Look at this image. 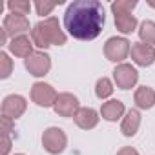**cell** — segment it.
I'll return each mask as SVG.
<instances>
[{
	"instance_id": "1",
	"label": "cell",
	"mask_w": 155,
	"mask_h": 155,
	"mask_svg": "<svg viewBox=\"0 0 155 155\" xmlns=\"http://www.w3.org/2000/svg\"><path fill=\"white\" fill-rule=\"evenodd\" d=\"M106 22L99 0H75L64 13V28L77 40H93L102 33Z\"/></svg>"
},
{
	"instance_id": "2",
	"label": "cell",
	"mask_w": 155,
	"mask_h": 155,
	"mask_svg": "<svg viewBox=\"0 0 155 155\" xmlns=\"http://www.w3.org/2000/svg\"><path fill=\"white\" fill-rule=\"evenodd\" d=\"M31 40L37 48L46 49L49 46H62L66 44V33L60 29V24L55 17H49L31 29Z\"/></svg>"
},
{
	"instance_id": "3",
	"label": "cell",
	"mask_w": 155,
	"mask_h": 155,
	"mask_svg": "<svg viewBox=\"0 0 155 155\" xmlns=\"http://www.w3.org/2000/svg\"><path fill=\"white\" fill-rule=\"evenodd\" d=\"M135 8H137V0H117L111 4V11L115 15V26L124 35L135 31L137 28V18L131 15Z\"/></svg>"
},
{
	"instance_id": "4",
	"label": "cell",
	"mask_w": 155,
	"mask_h": 155,
	"mask_svg": "<svg viewBox=\"0 0 155 155\" xmlns=\"http://www.w3.org/2000/svg\"><path fill=\"white\" fill-rule=\"evenodd\" d=\"M66 144H68V137H66V133H64L60 128L51 126V128H48V130L44 131V135H42V146H44V150H46L48 153H51V155L62 153V151L66 150Z\"/></svg>"
},
{
	"instance_id": "5",
	"label": "cell",
	"mask_w": 155,
	"mask_h": 155,
	"mask_svg": "<svg viewBox=\"0 0 155 155\" xmlns=\"http://www.w3.org/2000/svg\"><path fill=\"white\" fill-rule=\"evenodd\" d=\"M130 42L122 37H111L104 44V55L111 62H122L130 55Z\"/></svg>"
},
{
	"instance_id": "6",
	"label": "cell",
	"mask_w": 155,
	"mask_h": 155,
	"mask_svg": "<svg viewBox=\"0 0 155 155\" xmlns=\"http://www.w3.org/2000/svg\"><path fill=\"white\" fill-rule=\"evenodd\" d=\"M24 66L33 77H44L51 69V58L44 51H35L24 60Z\"/></svg>"
},
{
	"instance_id": "7",
	"label": "cell",
	"mask_w": 155,
	"mask_h": 155,
	"mask_svg": "<svg viewBox=\"0 0 155 155\" xmlns=\"http://www.w3.org/2000/svg\"><path fill=\"white\" fill-rule=\"evenodd\" d=\"M57 91L53 90V86L46 84V82H35L31 86V101L40 106V108H49V106H55V101H57Z\"/></svg>"
},
{
	"instance_id": "8",
	"label": "cell",
	"mask_w": 155,
	"mask_h": 155,
	"mask_svg": "<svg viewBox=\"0 0 155 155\" xmlns=\"http://www.w3.org/2000/svg\"><path fill=\"white\" fill-rule=\"evenodd\" d=\"M113 79H115V84L117 88L120 90H130L137 84L139 81V73L137 69L131 66V64H119L115 69H113Z\"/></svg>"
},
{
	"instance_id": "9",
	"label": "cell",
	"mask_w": 155,
	"mask_h": 155,
	"mask_svg": "<svg viewBox=\"0 0 155 155\" xmlns=\"http://www.w3.org/2000/svg\"><path fill=\"white\" fill-rule=\"evenodd\" d=\"M55 113L58 117H75L77 111L81 110V104H79V99H77L73 93H58L57 101H55V106H53Z\"/></svg>"
},
{
	"instance_id": "10",
	"label": "cell",
	"mask_w": 155,
	"mask_h": 155,
	"mask_svg": "<svg viewBox=\"0 0 155 155\" xmlns=\"http://www.w3.org/2000/svg\"><path fill=\"white\" fill-rule=\"evenodd\" d=\"M2 29L8 33V37L15 38V37H22L29 31V20L22 15H15V13H9L6 15L4 22H2Z\"/></svg>"
},
{
	"instance_id": "11",
	"label": "cell",
	"mask_w": 155,
	"mask_h": 155,
	"mask_svg": "<svg viewBox=\"0 0 155 155\" xmlns=\"http://www.w3.org/2000/svg\"><path fill=\"white\" fill-rule=\"evenodd\" d=\"M26 108H28V102H26L24 97H20V95H8L4 99V102H2V117H8V119L15 120V119L24 115Z\"/></svg>"
},
{
	"instance_id": "12",
	"label": "cell",
	"mask_w": 155,
	"mask_h": 155,
	"mask_svg": "<svg viewBox=\"0 0 155 155\" xmlns=\"http://www.w3.org/2000/svg\"><path fill=\"white\" fill-rule=\"evenodd\" d=\"M130 55H131V60L137 66H144L146 68V66H151L155 62V49H153V46H148L144 42L131 44Z\"/></svg>"
},
{
	"instance_id": "13",
	"label": "cell",
	"mask_w": 155,
	"mask_h": 155,
	"mask_svg": "<svg viewBox=\"0 0 155 155\" xmlns=\"http://www.w3.org/2000/svg\"><path fill=\"white\" fill-rule=\"evenodd\" d=\"M33 46H35V44H33V40H31L29 37H26V35L11 38V42L8 44L9 51H11L15 57H22L24 60H26L31 53H35V51H33Z\"/></svg>"
},
{
	"instance_id": "14",
	"label": "cell",
	"mask_w": 155,
	"mask_h": 155,
	"mask_svg": "<svg viewBox=\"0 0 155 155\" xmlns=\"http://www.w3.org/2000/svg\"><path fill=\"white\" fill-rule=\"evenodd\" d=\"M73 119H75V124L82 130H91L99 124V113L93 108H81Z\"/></svg>"
},
{
	"instance_id": "15",
	"label": "cell",
	"mask_w": 155,
	"mask_h": 155,
	"mask_svg": "<svg viewBox=\"0 0 155 155\" xmlns=\"http://www.w3.org/2000/svg\"><path fill=\"white\" fill-rule=\"evenodd\" d=\"M133 99H135L137 108H140V110H150V108L155 106V91H153L150 86H140V88H137Z\"/></svg>"
},
{
	"instance_id": "16",
	"label": "cell",
	"mask_w": 155,
	"mask_h": 155,
	"mask_svg": "<svg viewBox=\"0 0 155 155\" xmlns=\"http://www.w3.org/2000/svg\"><path fill=\"white\" fill-rule=\"evenodd\" d=\"M139 126H140V113H139L137 110H130V111L126 113V117L122 119L120 131H122V135H126V137H133V135L137 133Z\"/></svg>"
},
{
	"instance_id": "17",
	"label": "cell",
	"mask_w": 155,
	"mask_h": 155,
	"mask_svg": "<svg viewBox=\"0 0 155 155\" xmlns=\"http://www.w3.org/2000/svg\"><path fill=\"white\" fill-rule=\"evenodd\" d=\"M101 115H102V119H106V120H110V122L119 120V119L124 115V104H122L120 101H108V102L102 104Z\"/></svg>"
},
{
	"instance_id": "18",
	"label": "cell",
	"mask_w": 155,
	"mask_h": 155,
	"mask_svg": "<svg viewBox=\"0 0 155 155\" xmlns=\"http://www.w3.org/2000/svg\"><path fill=\"white\" fill-rule=\"evenodd\" d=\"M139 37L144 44L148 46H153L155 44V22L151 20H144L140 24V29H139Z\"/></svg>"
},
{
	"instance_id": "19",
	"label": "cell",
	"mask_w": 155,
	"mask_h": 155,
	"mask_svg": "<svg viewBox=\"0 0 155 155\" xmlns=\"http://www.w3.org/2000/svg\"><path fill=\"white\" fill-rule=\"evenodd\" d=\"M111 93H113V84H111V81L106 79V77L99 79L97 84H95V95H97L99 99H108Z\"/></svg>"
},
{
	"instance_id": "20",
	"label": "cell",
	"mask_w": 155,
	"mask_h": 155,
	"mask_svg": "<svg viewBox=\"0 0 155 155\" xmlns=\"http://www.w3.org/2000/svg\"><path fill=\"white\" fill-rule=\"evenodd\" d=\"M8 9L11 13H15V15L26 17L29 13V9H31V4L26 2V0H15V2H8Z\"/></svg>"
},
{
	"instance_id": "21",
	"label": "cell",
	"mask_w": 155,
	"mask_h": 155,
	"mask_svg": "<svg viewBox=\"0 0 155 155\" xmlns=\"http://www.w3.org/2000/svg\"><path fill=\"white\" fill-rule=\"evenodd\" d=\"M13 71V60L8 57V53H0V77L2 79H8Z\"/></svg>"
},
{
	"instance_id": "22",
	"label": "cell",
	"mask_w": 155,
	"mask_h": 155,
	"mask_svg": "<svg viewBox=\"0 0 155 155\" xmlns=\"http://www.w3.org/2000/svg\"><path fill=\"white\" fill-rule=\"evenodd\" d=\"M55 2H35V9H37V15L44 17V15H49L53 9H55Z\"/></svg>"
},
{
	"instance_id": "23",
	"label": "cell",
	"mask_w": 155,
	"mask_h": 155,
	"mask_svg": "<svg viewBox=\"0 0 155 155\" xmlns=\"http://www.w3.org/2000/svg\"><path fill=\"white\" fill-rule=\"evenodd\" d=\"M0 130H2V135H9L13 130V120L8 117H2L0 119Z\"/></svg>"
},
{
	"instance_id": "24",
	"label": "cell",
	"mask_w": 155,
	"mask_h": 155,
	"mask_svg": "<svg viewBox=\"0 0 155 155\" xmlns=\"http://www.w3.org/2000/svg\"><path fill=\"white\" fill-rule=\"evenodd\" d=\"M4 142H2V151H0V155H8L9 150H11V137L9 135H2Z\"/></svg>"
},
{
	"instance_id": "25",
	"label": "cell",
	"mask_w": 155,
	"mask_h": 155,
	"mask_svg": "<svg viewBox=\"0 0 155 155\" xmlns=\"http://www.w3.org/2000/svg\"><path fill=\"white\" fill-rule=\"evenodd\" d=\"M117 155H139V151L135 148H131V146H124L122 150L117 151Z\"/></svg>"
},
{
	"instance_id": "26",
	"label": "cell",
	"mask_w": 155,
	"mask_h": 155,
	"mask_svg": "<svg viewBox=\"0 0 155 155\" xmlns=\"http://www.w3.org/2000/svg\"><path fill=\"white\" fill-rule=\"evenodd\" d=\"M6 40H8V33L2 29V33H0V42H2V44H6Z\"/></svg>"
},
{
	"instance_id": "27",
	"label": "cell",
	"mask_w": 155,
	"mask_h": 155,
	"mask_svg": "<svg viewBox=\"0 0 155 155\" xmlns=\"http://www.w3.org/2000/svg\"><path fill=\"white\" fill-rule=\"evenodd\" d=\"M148 4H150L151 8H155V2H153V0H150V2H148Z\"/></svg>"
},
{
	"instance_id": "28",
	"label": "cell",
	"mask_w": 155,
	"mask_h": 155,
	"mask_svg": "<svg viewBox=\"0 0 155 155\" xmlns=\"http://www.w3.org/2000/svg\"><path fill=\"white\" fill-rule=\"evenodd\" d=\"M17 155H24V153H17Z\"/></svg>"
}]
</instances>
